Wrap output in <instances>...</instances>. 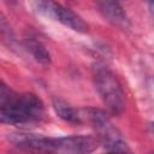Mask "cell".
<instances>
[{
  "label": "cell",
  "instance_id": "9c48e42d",
  "mask_svg": "<svg viewBox=\"0 0 154 154\" xmlns=\"http://www.w3.org/2000/svg\"><path fill=\"white\" fill-rule=\"evenodd\" d=\"M148 6H149V11L152 13V16L154 17V0H147Z\"/></svg>",
  "mask_w": 154,
  "mask_h": 154
},
{
  "label": "cell",
  "instance_id": "6da1fadb",
  "mask_svg": "<svg viewBox=\"0 0 154 154\" xmlns=\"http://www.w3.org/2000/svg\"><path fill=\"white\" fill-rule=\"evenodd\" d=\"M8 140L13 146L32 152L49 153H90L99 146V138L91 136L46 137L35 134H11Z\"/></svg>",
  "mask_w": 154,
  "mask_h": 154
},
{
  "label": "cell",
  "instance_id": "5b68a950",
  "mask_svg": "<svg viewBox=\"0 0 154 154\" xmlns=\"http://www.w3.org/2000/svg\"><path fill=\"white\" fill-rule=\"evenodd\" d=\"M36 10L47 18L58 20L63 25L77 31V32H87L88 24L73 11L57 4L53 0H37Z\"/></svg>",
  "mask_w": 154,
  "mask_h": 154
},
{
  "label": "cell",
  "instance_id": "ba28073f",
  "mask_svg": "<svg viewBox=\"0 0 154 154\" xmlns=\"http://www.w3.org/2000/svg\"><path fill=\"white\" fill-rule=\"evenodd\" d=\"M26 49L31 53V55L35 58L36 61L43 64V65H48L51 63V54L48 52V49L46 48V46L36 40V38H32V37H28L25 38V42H24Z\"/></svg>",
  "mask_w": 154,
  "mask_h": 154
},
{
  "label": "cell",
  "instance_id": "52a82bcc",
  "mask_svg": "<svg viewBox=\"0 0 154 154\" xmlns=\"http://www.w3.org/2000/svg\"><path fill=\"white\" fill-rule=\"evenodd\" d=\"M53 108H54L55 113L58 114V117L67 123L81 124L83 122L82 111L76 109L75 107L70 106L66 101H64L59 97H53Z\"/></svg>",
  "mask_w": 154,
  "mask_h": 154
},
{
  "label": "cell",
  "instance_id": "7a4b0ae2",
  "mask_svg": "<svg viewBox=\"0 0 154 154\" xmlns=\"http://www.w3.org/2000/svg\"><path fill=\"white\" fill-rule=\"evenodd\" d=\"M45 114L42 100L32 93H16L4 82L0 87V119L11 125L36 123Z\"/></svg>",
  "mask_w": 154,
  "mask_h": 154
},
{
  "label": "cell",
  "instance_id": "3957f363",
  "mask_svg": "<svg viewBox=\"0 0 154 154\" xmlns=\"http://www.w3.org/2000/svg\"><path fill=\"white\" fill-rule=\"evenodd\" d=\"M95 88L109 113L119 116L125 108V94L117 76L105 65L95 64L93 67Z\"/></svg>",
  "mask_w": 154,
  "mask_h": 154
},
{
  "label": "cell",
  "instance_id": "30bf717a",
  "mask_svg": "<svg viewBox=\"0 0 154 154\" xmlns=\"http://www.w3.org/2000/svg\"><path fill=\"white\" fill-rule=\"evenodd\" d=\"M148 130H149V132L154 136V122H152V123L148 124Z\"/></svg>",
  "mask_w": 154,
  "mask_h": 154
},
{
  "label": "cell",
  "instance_id": "8992f818",
  "mask_svg": "<svg viewBox=\"0 0 154 154\" xmlns=\"http://www.w3.org/2000/svg\"><path fill=\"white\" fill-rule=\"evenodd\" d=\"M95 2L102 16L109 23L120 29H128L130 26L129 17L119 0H95Z\"/></svg>",
  "mask_w": 154,
  "mask_h": 154
},
{
  "label": "cell",
  "instance_id": "277c9868",
  "mask_svg": "<svg viewBox=\"0 0 154 154\" xmlns=\"http://www.w3.org/2000/svg\"><path fill=\"white\" fill-rule=\"evenodd\" d=\"M83 119H87L95 130L99 141L106 152L109 153H130L128 143L124 141L120 131L112 123L106 112L99 108L82 109Z\"/></svg>",
  "mask_w": 154,
  "mask_h": 154
}]
</instances>
